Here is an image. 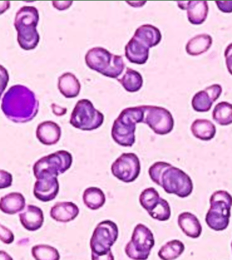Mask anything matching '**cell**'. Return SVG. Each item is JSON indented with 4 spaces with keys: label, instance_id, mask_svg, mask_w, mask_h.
<instances>
[{
    "label": "cell",
    "instance_id": "obj_34",
    "mask_svg": "<svg viewBox=\"0 0 232 260\" xmlns=\"http://www.w3.org/2000/svg\"><path fill=\"white\" fill-rule=\"evenodd\" d=\"M13 183V176L9 172L0 169V189L8 188Z\"/></svg>",
    "mask_w": 232,
    "mask_h": 260
},
{
    "label": "cell",
    "instance_id": "obj_21",
    "mask_svg": "<svg viewBox=\"0 0 232 260\" xmlns=\"http://www.w3.org/2000/svg\"><path fill=\"white\" fill-rule=\"evenodd\" d=\"M178 224L183 233L192 239L198 238L203 232L198 218L190 212L181 213L178 216Z\"/></svg>",
    "mask_w": 232,
    "mask_h": 260
},
{
    "label": "cell",
    "instance_id": "obj_10",
    "mask_svg": "<svg viewBox=\"0 0 232 260\" xmlns=\"http://www.w3.org/2000/svg\"><path fill=\"white\" fill-rule=\"evenodd\" d=\"M154 245L152 231L145 225L138 224L135 227L131 240L125 247V252L132 259H147Z\"/></svg>",
    "mask_w": 232,
    "mask_h": 260
},
{
    "label": "cell",
    "instance_id": "obj_17",
    "mask_svg": "<svg viewBox=\"0 0 232 260\" xmlns=\"http://www.w3.org/2000/svg\"><path fill=\"white\" fill-rule=\"evenodd\" d=\"M150 48L133 36L125 46V56L131 63L144 64L149 57Z\"/></svg>",
    "mask_w": 232,
    "mask_h": 260
},
{
    "label": "cell",
    "instance_id": "obj_5",
    "mask_svg": "<svg viewBox=\"0 0 232 260\" xmlns=\"http://www.w3.org/2000/svg\"><path fill=\"white\" fill-rule=\"evenodd\" d=\"M85 59L89 69L113 79H118L126 67L121 55L112 54L102 47L90 49L86 53Z\"/></svg>",
    "mask_w": 232,
    "mask_h": 260
},
{
    "label": "cell",
    "instance_id": "obj_26",
    "mask_svg": "<svg viewBox=\"0 0 232 260\" xmlns=\"http://www.w3.org/2000/svg\"><path fill=\"white\" fill-rule=\"evenodd\" d=\"M192 135L202 141H210L215 136L216 126L212 121L207 119H196L191 125Z\"/></svg>",
    "mask_w": 232,
    "mask_h": 260
},
{
    "label": "cell",
    "instance_id": "obj_38",
    "mask_svg": "<svg viewBox=\"0 0 232 260\" xmlns=\"http://www.w3.org/2000/svg\"><path fill=\"white\" fill-rule=\"evenodd\" d=\"M0 259H13V257L3 250H0Z\"/></svg>",
    "mask_w": 232,
    "mask_h": 260
},
{
    "label": "cell",
    "instance_id": "obj_14",
    "mask_svg": "<svg viewBox=\"0 0 232 260\" xmlns=\"http://www.w3.org/2000/svg\"><path fill=\"white\" fill-rule=\"evenodd\" d=\"M222 92L221 85L214 84L197 92L192 99V107L197 112H208Z\"/></svg>",
    "mask_w": 232,
    "mask_h": 260
},
{
    "label": "cell",
    "instance_id": "obj_6",
    "mask_svg": "<svg viewBox=\"0 0 232 260\" xmlns=\"http://www.w3.org/2000/svg\"><path fill=\"white\" fill-rule=\"evenodd\" d=\"M118 237V229L115 222L104 220L97 225L90 240L91 257L93 260H113L111 248Z\"/></svg>",
    "mask_w": 232,
    "mask_h": 260
},
{
    "label": "cell",
    "instance_id": "obj_24",
    "mask_svg": "<svg viewBox=\"0 0 232 260\" xmlns=\"http://www.w3.org/2000/svg\"><path fill=\"white\" fill-rule=\"evenodd\" d=\"M134 36L143 41L150 48L159 45L162 39L160 30L150 24L141 25L136 29Z\"/></svg>",
    "mask_w": 232,
    "mask_h": 260
},
{
    "label": "cell",
    "instance_id": "obj_30",
    "mask_svg": "<svg viewBox=\"0 0 232 260\" xmlns=\"http://www.w3.org/2000/svg\"><path fill=\"white\" fill-rule=\"evenodd\" d=\"M212 117L220 126H228L232 122V106L227 102L217 104L213 111Z\"/></svg>",
    "mask_w": 232,
    "mask_h": 260
},
{
    "label": "cell",
    "instance_id": "obj_19",
    "mask_svg": "<svg viewBox=\"0 0 232 260\" xmlns=\"http://www.w3.org/2000/svg\"><path fill=\"white\" fill-rule=\"evenodd\" d=\"M36 136L43 145H55L61 136V127L53 121H45L39 124L36 130Z\"/></svg>",
    "mask_w": 232,
    "mask_h": 260
},
{
    "label": "cell",
    "instance_id": "obj_16",
    "mask_svg": "<svg viewBox=\"0 0 232 260\" xmlns=\"http://www.w3.org/2000/svg\"><path fill=\"white\" fill-rule=\"evenodd\" d=\"M177 4L181 9L187 11L188 20L192 24H203L207 19L209 12L208 2H178Z\"/></svg>",
    "mask_w": 232,
    "mask_h": 260
},
{
    "label": "cell",
    "instance_id": "obj_9",
    "mask_svg": "<svg viewBox=\"0 0 232 260\" xmlns=\"http://www.w3.org/2000/svg\"><path fill=\"white\" fill-rule=\"evenodd\" d=\"M104 115L94 108L87 99L79 101L71 114L70 123L76 128L83 131H92L103 124Z\"/></svg>",
    "mask_w": 232,
    "mask_h": 260
},
{
    "label": "cell",
    "instance_id": "obj_37",
    "mask_svg": "<svg viewBox=\"0 0 232 260\" xmlns=\"http://www.w3.org/2000/svg\"><path fill=\"white\" fill-rule=\"evenodd\" d=\"M57 108L58 110H56V109L52 108V111L53 113L55 114L56 116H62L65 115V113H67V109L61 108L60 106H57Z\"/></svg>",
    "mask_w": 232,
    "mask_h": 260
},
{
    "label": "cell",
    "instance_id": "obj_4",
    "mask_svg": "<svg viewBox=\"0 0 232 260\" xmlns=\"http://www.w3.org/2000/svg\"><path fill=\"white\" fill-rule=\"evenodd\" d=\"M39 21V11L35 7H22L16 14L14 25L17 31L18 45L23 50H34L39 45L40 36L37 30Z\"/></svg>",
    "mask_w": 232,
    "mask_h": 260
},
{
    "label": "cell",
    "instance_id": "obj_23",
    "mask_svg": "<svg viewBox=\"0 0 232 260\" xmlns=\"http://www.w3.org/2000/svg\"><path fill=\"white\" fill-rule=\"evenodd\" d=\"M57 86L60 92L67 99H73L80 94V82L73 73L62 74L58 79Z\"/></svg>",
    "mask_w": 232,
    "mask_h": 260
},
{
    "label": "cell",
    "instance_id": "obj_15",
    "mask_svg": "<svg viewBox=\"0 0 232 260\" xmlns=\"http://www.w3.org/2000/svg\"><path fill=\"white\" fill-rule=\"evenodd\" d=\"M59 184L57 177L37 178L35 183L34 196L39 201L47 203L56 198L59 193Z\"/></svg>",
    "mask_w": 232,
    "mask_h": 260
},
{
    "label": "cell",
    "instance_id": "obj_36",
    "mask_svg": "<svg viewBox=\"0 0 232 260\" xmlns=\"http://www.w3.org/2000/svg\"><path fill=\"white\" fill-rule=\"evenodd\" d=\"M11 2L9 1L0 2V15L4 13L10 8Z\"/></svg>",
    "mask_w": 232,
    "mask_h": 260
},
{
    "label": "cell",
    "instance_id": "obj_11",
    "mask_svg": "<svg viewBox=\"0 0 232 260\" xmlns=\"http://www.w3.org/2000/svg\"><path fill=\"white\" fill-rule=\"evenodd\" d=\"M139 202L153 219L159 221H166L170 219V205L166 200L160 197L159 192L154 187L144 190L139 197Z\"/></svg>",
    "mask_w": 232,
    "mask_h": 260
},
{
    "label": "cell",
    "instance_id": "obj_22",
    "mask_svg": "<svg viewBox=\"0 0 232 260\" xmlns=\"http://www.w3.org/2000/svg\"><path fill=\"white\" fill-rule=\"evenodd\" d=\"M25 207V199L20 192H11L0 199V210L6 214H17Z\"/></svg>",
    "mask_w": 232,
    "mask_h": 260
},
{
    "label": "cell",
    "instance_id": "obj_8",
    "mask_svg": "<svg viewBox=\"0 0 232 260\" xmlns=\"http://www.w3.org/2000/svg\"><path fill=\"white\" fill-rule=\"evenodd\" d=\"M73 160V155L66 150L57 151L42 157L34 164L35 177H57L71 168Z\"/></svg>",
    "mask_w": 232,
    "mask_h": 260
},
{
    "label": "cell",
    "instance_id": "obj_3",
    "mask_svg": "<svg viewBox=\"0 0 232 260\" xmlns=\"http://www.w3.org/2000/svg\"><path fill=\"white\" fill-rule=\"evenodd\" d=\"M145 106L124 109L113 123L111 136L116 143L124 147H131L136 142V124L143 122Z\"/></svg>",
    "mask_w": 232,
    "mask_h": 260
},
{
    "label": "cell",
    "instance_id": "obj_2",
    "mask_svg": "<svg viewBox=\"0 0 232 260\" xmlns=\"http://www.w3.org/2000/svg\"><path fill=\"white\" fill-rule=\"evenodd\" d=\"M148 174L151 180L163 187L167 193L186 198L193 191V183L190 176L169 162H155L150 167Z\"/></svg>",
    "mask_w": 232,
    "mask_h": 260
},
{
    "label": "cell",
    "instance_id": "obj_32",
    "mask_svg": "<svg viewBox=\"0 0 232 260\" xmlns=\"http://www.w3.org/2000/svg\"><path fill=\"white\" fill-rule=\"evenodd\" d=\"M14 240H15V236L13 232L8 227L0 224V241L6 245H9L13 243Z\"/></svg>",
    "mask_w": 232,
    "mask_h": 260
},
{
    "label": "cell",
    "instance_id": "obj_25",
    "mask_svg": "<svg viewBox=\"0 0 232 260\" xmlns=\"http://www.w3.org/2000/svg\"><path fill=\"white\" fill-rule=\"evenodd\" d=\"M212 44V36L206 34H200L188 41L185 50L188 54L192 56H198L207 52Z\"/></svg>",
    "mask_w": 232,
    "mask_h": 260
},
{
    "label": "cell",
    "instance_id": "obj_31",
    "mask_svg": "<svg viewBox=\"0 0 232 260\" xmlns=\"http://www.w3.org/2000/svg\"><path fill=\"white\" fill-rule=\"evenodd\" d=\"M32 256L39 260H57L60 254L56 248L47 245L34 246L31 249Z\"/></svg>",
    "mask_w": 232,
    "mask_h": 260
},
{
    "label": "cell",
    "instance_id": "obj_33",
    "mask_svg": "<svg viewBox=\"0 0 232 260\" xmlns=\"http://www.w3.org/2000/svg\"><path fill=\"white\" fill-rule=\"evenodd\" d=\"M9 81V75L8 70L0 64V99L5 90L8 87Z\"/></svg>",
    "mask_w": 232,
    "mask_h": 260
},
{
    "label": "cell",
    "instance_id": "obj_1",
    "mask_svg": "<svg viewBox=\"0 0 232 260\" xmlns=\"http://www.w3.org/2000/svg\"><path fill=\"white\" fill-rule=\"evenodd\" d=\"M2 111L5 115L15 123L31 121L38 113V99L32 90L24 85L11 87L2 99Z\"/></svg>",
    "mask_w": 232,
    "mask_h": 260
},
{
    "label": "cell",
    "instance_id": "obj_27",
    "mask_svg": "<svg viewBox=\"0 0 232 260\" xmlns=\"http://www.w3.org/2000/svg\"><path fill=\"white\" fill-rule=\"evenodd\" d=\"M106 201L105 194L98 187H88L83 194V203L90 210H97L103 207Z\"/></svg>",
    "mask_w": 232,
    "mask_h": 260
},
{
    "label": "cell",
    "instance_id": "obj_20",
    "mask_svg": "<svg viewBox=\"0 0 232 260\" xmlns=\"http://www.w3.org/2000/svg\"><path fill=\"white\" fill-rule=\"evenodd\" d=\"M79 213L78 206L72 202L57 203L50 210L51 217L59 222H71L78 217Z\"/></svg>",
    "mask_w": 232,
    "mask_h": 260
},
{
    "label": "cell",
    "instance_id": "obj_35",
    "mask_svg": "<svg viewBox=\"0 0 232 260\" xmlns=\"http://www.w3.org/2000/svg\"><path fill=\"white\" fill-rule=\"evenodd\" d=\"M73 3V2H52L53 6L59 11L66 10Z\"/></svg>",
    "mask_w": 232,
    "mask_h": 260
},
{
    "label": "cell",
    "instance_id": "obj_7",
    "mask_svg": "<svg viewBox=\"0 0 232 260\" xmlns=\"http://www.w3.org/2000/svg\"><path fill=\"white\" fill-rule=\"evenodd\" d=\"M210 208L206 216V222L211 229L224 231L228 228L231 217L232 199L226 191L213 192L210 199Z\"/></svg>",
    "mask_w": 232,
    "mask_h": 260
},
{
    "label": "cell",
    "instance_id": "obj_18",
    "mask_svg": "<svg viewBox=\"0 0 232 260\" xmlns=\"http://www.w3.org/2000/svg\"><path fill=\"white\" fill-rule=\"evenodd\" d=\"M21 224L27 231H38L43 226L45 217L43 210L34 205H27L19 215Z\"/></svg>",
    "mask_w": 232,
    "mask_h": 260
},
{
    "label": "cell",
    "instance_id": "obj_12",
    "mask_svg": "<svg viewBox=\"0 0 232 260\" xmlns=\"http://www.w3.org/2000/svg\"><path fill=\"white\" fill-rule=\"evenodd\" d=\"M143 123L147 124L155 134L164 136L171 133L175 121L170 111L162 107L145 106Z\"/></svg>",
    "mask_w": 232,
    "mask_h": 260
},
{
    "label": "cell",
    "instance_id": "obj_28",
    "mask_svg": "<svg viewBox=\"0 0 232 260\" xmlns=\"http://www.w3.org/2000/svg\"><path fill=\"white\" fill-rule=\"evenodd\" d=\"M127 92H136L141 89L143 79L139 72L130 68H127L122 78L117 79Z\"/></svg>",
    "mask_w": 232,
    "mask_h": 260
},
{
    "label": "cell",
    "instance_id": "obj_29",
    "mask_svg": "<svg viewBox=\"0 0 232 260\" xmlns=\"http://www.w3.org/2000/svg\"><path fill=\"white\" fill-rule=\"evenodd\" d=\"M184 250V244L182 241L175 240L169 241L160 248L158 256L161 259L173 260L180 257Z\"/></svg>",
    "mask_w": 232,
    "mask_h": 260
},
{
    "label": "cell",
    "instance_id": "obj_13",
    "mask_svg": "<svg viewBox=\"0 0 232 260\" xmlns=\"http://www.w3.org/2000/svg\"><path fill=\"white\" fill-rule=\"evenodd\" d=\"M111 172L123 182H133L140 175V160L134 153H123L111 166Z\"/></svg>",
    "mask_w": 232,
    "mask_h": 260
}]
</instances>
